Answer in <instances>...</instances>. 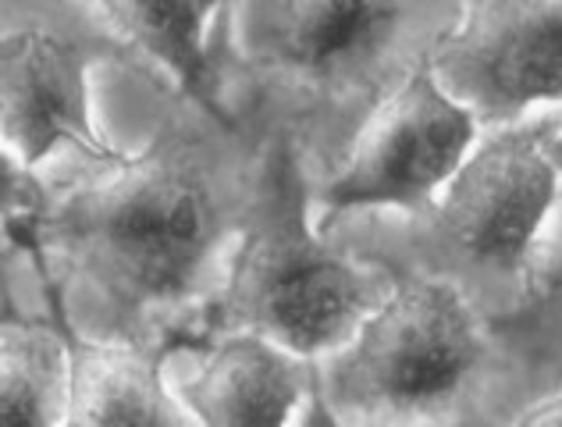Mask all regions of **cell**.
I'll return each instance as SVG.
<instances>
[{
    "instance_id": "13",
    "label": "cell",
    "mask_w": 562,
    "mask_h": 427,
    "mask_svg": "<svg viewBox=\"0 0 562 427\" xmlns=\"http://www.w3.org/2000/svg\"><path fill=\"white\" fill-rule=\"evenodd\" d=\"M502 427H562V381L538 400H530L524 409H516Z\"/></svg>"
},
{
    "instance_id": "8",
    "label": "cell",
    "mask_w": 562,
    "mask_h": 427,
    "mask_svg": "<svg viewBox=\"0 0 562 427\" xmlns=\"http://www.w3.org/2000/svg\"><path fill=\"white\" fill-rule=\"evenodd\" d=\"M431 71L484 132L562 108V0H463Z\"/></svg>"
},
{
    "instance_id": "9",
    "label": "cell",
    "mask_w": 562,
    "mask_h": 427,
    "mask_svg": "<svg viewBox=\"0 0 562 427\" xmlns=\"http://www.w3.org/2000/svg\"><path fill=\"white\" fill-rule=\"evenodd\" d=\"M168 378L200 427H295L314 395V363L257 335L179 342Z\"/></svg>"
},
{
    "instance_id": "14",
    "label": "cell",
    "mask_w": 562,
    "mask_h": 427,
    "mask_svg": "<svg viewBox=\"0 0 562 427\" xmlns=\"http://www.w3.org/2000/svg\"><path fill=\"white\" fill-rule=\"evenodd\" d=\"M295 427H346V424H338L328 409H324V403L317 400V395H310L306 406H303V414L300 420H295Z\"/></svg>"
},
{
    "instance_id": "10",
    "label": "cell",
    "mask_w": 562,
    "mask_h": 427,
    "mask_svg": "<svg viewBox=\"0 0 562 427\" xmlns=\"http://www.w3.org/2000/svg\"><path fill=\"white\" fill-rule=\"evenodd\" d=\"M136 57V76L157 93H179L200 108H221L214 76V25L228 0H90Z\"/></svg>"
},
{
    "instance_id": "2",
    "label": "cell",
    "mask_w": 562,
    "mask_h": 427,
    "mask_svg": "<svg viewBox=\"0 0 562 427\" xmlns=\"http://www.w3.org/2000/svg\"><path fill=\"white\" fill-rule=\"evenodd\" d=\"M463 0H228L214 25L221 108L285 143L314 189L431 65Z\"/></svg>"
},
{
    "instance_id": "3",
    "label": "cell",
    "mask_w": 562,
    "mask_h": 427,
    "mask_svg": "<svg viewBox=\"0 0 562 427\" xmlns=\"http://www.w3.org/2000/svg\"><path fill=\"white\" fill-rule=\"evenodd\" d=\"M562 114L484 132L467 165L420 214L363 211L321 221V232L392 274L441 278L502 324L527 300L549 235L562 175L549 154Z\"/></svg>"
},
{
    "instance_id": "5",
    "label": "cell",
    "mask_w": 562,
    "mask_h": 427,
    "mask_svg": "<svg viewBox=\"0 0 562 427\" xmlns=\"http://www.w3.org/2000/svg\"><path fill=\"white\" fill-rule=\"evenodd\" d=\"M392 285V271L317 228L314 182L285 143H271L257 211L196 338L257 335L324 363L352 342Z\"/></svg>"
},
{
    "instance_id": "4",
    "label": "cell",
    "mask_w": 562,
    "mask_h": 427,
    "mask_svg": "<svg viewBox=\"0 0 562 427\" xmlns=\"http://www.w3.org/2000/svg\"><path fill=\"white\" fill-rule=\"evenodd\" d=\"M395 285L324 363L314 395L346 427H502L524 409L506 346L477 303L441 278L392 274Z\"/></svg>"
},
{
    "instance_id": "11",
    "label": "cell",
    "mask_w": 562,
    "mask_h": 427,
    "mask_svg": "<svg viewBox=\"0 0 562 427\" xmlns=\"http://www.w3.org/2000/svg\"><path fill=\"white\" fill-rule=\"evenodd\" d=\"M65 427H200L168 378V352L76 338Z\"/></svg>"
},
{
    "instance_id": "7",
    "label": "cell",
    "mask_w": 562,
    "mask_h": 427,
    "mask_svg": "<svg viewBox=\"0 0 562 427\" xmlns=\"http://www.w3.org/2000/svg\"><path fill=\"white\" fill-rule=\"evenodd\" d=\"M481 136L484 128L473 111L438 82L431 65L420 68L371 117L342 168L314 189L317 225L363 211H427Z\"/></svg>"
},
{
    "instance_id": "12",
    "label": "cell",
    "mask_w": 562,
    "mask_h": 427,
    "mask_svg": "<svg viewBox=\"0 0 562 427\" xmlns=\"http://www.w3.org/2000/svg\"><path fill=\"white\" fill-rule=\"evenodd\" d=\"M76 392V335L50 306L4 303L0 427H65Z\"/></svg>"
},
{
    "instance_id": "1",
    "label": "cell",
    "mask_w": 562,
    "mask_h": 427,
    "mask_svg": "<svg viewBox=\"0 0 562 427\" xmlns=\"http://www.w3.org/2000/svg\"><path fill=\"white\" fill-rule=\"evenodd\" d=\"M165 97L143 150L47 168L36 239L4 254L76 338L168 352L196 338L257 211L271 143L232 114Z\"/></svg>"
},
{
    "instance_id": "6",
    "label": "cell",
    "mask_w": 562,
    "mask_h": 427,
    "mask_svg": "<svg viewBox=\"0 0 562 427\" xmlns=\"http://www.w3.org/2000/svg\"><path fill=\"white\" fill-rule=\"evenodd\" d=\"M136 57L90 0H0V139L4 154L47 171L65 157H122L100 136L90 108V71Z\"/></svg>"
},
{
    "instance_id": "15",
    "label": "cell",
    "mask_w": 562,
    "mask_h": 427,
    "mask_svg": "<svg viewBox=\"0 0 562 427\" xmlns=\"http://www.w3.org/2000/svg\"><path fill=\"white\" fill-rule=\"evenodd\" d=\"M549 154H552L555 168H559V175H562V125L552 132V139H549Z\"/></svg>"
}]
</instances>
